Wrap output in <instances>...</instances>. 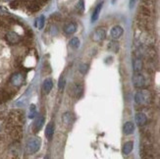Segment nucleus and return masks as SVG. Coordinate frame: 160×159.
Listing matches in <instances>:
<instances>
[{"label":"nucleus","mask_w":160,"mask_h":159,"mask_svg":"<svg viewBox=\"0 0 160 159\" xmlns=\"http://www.w3.org/2000/svg\"><path fill=\"white\" fill-rule=\"evenodd\" d=\"M138 31L140 32L135 34V45L136 46H140V45L154 46L156 39H155V37L152 34V32H143L140 30H138Z\"/></svg>","instance_id":"1"},{"label":"nucleus","mask_w":160,"mask_h":159,"mask_svg":"<svg viewBox=\"0 0 160 159\" xmlns=\"http://www.w3.org/2000/svg\"><path fill=\"white\" fill-rule=\"evenodd\" d=\"M135 101L137 104L141 106H148L152 101L151 93L148 91H147V89H142V91L138 92L135 94Z\"/></svg>","instance_id":"2"},{"label":"nucleus","mask_w":160,"mask_h":159,"mask_svg":"<svg viewBox=\"0 0 160 159\" xmlns=\"http://www.w3.org/2000/svg\"><path fill=\"white\" fill-rule=\"evenodd\" d=\"M41 146V141L39 137H31L30 140H28L26 144L27 152L29 154H34L39 150Z\"/></svg>","instance_id":"3"},{"label":"nucleus","mask_w":160,"mask_h":159,"mask_svg":"<svg viewBox=\"0 0 160 159\" xmlns=\"http://www.w3.org/2000/svg\"><path fill=\"white\" fill-rule=\"evenodd\" d=\"M25 80H26L25 73L19 71V72L14 73L10 77L9 85H11L14 87H20L25 82Z\"/></svg>","instance_id":"4"},{"label":"nucleus","mask_w":160,"mask_h":159,"mask_svg":"<svg viewBox=\"0 0 160 159\" xmlns=\"http://www.w3.org/2000/svg\"><path fill=\"white\" fill-rule=\"evenodd\" d=\"M132 81H133V85L136 88H144L148 86V82H147V78L143 74H142V72L140 73H135L133 78H132Z\"/></svg>","instance_id":"5"},{"label":"nucleus","mask_w":160,"mask_h":159,"mask_svg":"<svg viewBox=\"0 0 160 159\" xmlns=\"http://www.w3.org/2000/svg\"><path fill=\"white\" fill-rule=\"evenodd\" d=\"M4 39L8 44L10 45H17L19 43H21L23 37L20 36L19 33L13 32V31H8L4 36Z\"/></svg>","instance_id":"6"},{"label":"nucleus","mask_w":160,"mask_h":159,"mask_svg":"<svg viewBox=\"0 0 160 159\" xmlns=\"http://www.w3.org/2000/svg\"><path fill=\"white\" fill-rule=\"evenodd\" d=\"M106 37V32L102 27H98L94 31V32L92 33V40L96 41V42H100V41H103Z\"/></svg>","instance_id":"7"},{"label":"nucleus","mask_w":160,"mask_h":159,"mask_svg":"<svg viewBox=\"0 0 160 159\" xmlns=\"http://www.w3.org/2000/svg\"><path fill=\"white\" fill-rule=\"evenodd\" d=\"M44 121H45V118L42 115H39V116L37 117V119H36V121H34L33 125H32V131L34 133H38L41 130V128L43 127Z\"/></svg>","instance_id":"8"},{"label":"nucleus","mask_w":160,"mask_h":159,"mask_svg":"<svg viewBox=\"0 0 160 159\" xmlns=\"http://www.w3.org/2000/svg\"><path fill=\"white\" fill-rule=\"evenodd\" d=\"M77 27H78V26L75 22H69L63 27V32H65V34H67V36H71V34L77 32Z\"/></svg>","instance_id":"9"},{"label":"nucleus","mask_w":160,"mask_h":159,"mask_svg":"<svg viewBox=\"0 0 160 159\" xmlns=\"http://www.w3.org/2000/svg\"><path fill=\"white\" fill-rule=\"evenodd\" d=\"M133 70L135 73H140L143 70V59L138 57L133 59Z\"/></svg>","instance_id":"10"},{"label":"nucleus","mask_w":160,"mask_h":159,"mask_svg":"<svg viewBox=\"0 0 160 159\" xmlns=\"http://www.w3.org/2000/svg\"><path fill=\"white\" fill-rule=\"evenodd\" d=\"M124 33V30L123 27H120V26H115L112 27V30L110 32V34H111V37L113 39H118L120 38Z\"/></svg>","instance_id":"11"},{"label":"nucleus","mask_w":160,"mask_h":159,"mask_svg":"<svg viewBox=\"0 0 160 159\" xmlns=\"http://www.w3.org/2000/svg\"><path fill=\"white\" fill-rule=\"evenodd\" d=\"M72 93L74 95V97L75 98H81L82 97V95L83 93V87L81 84H75L72 87Z\"/></svg>","instance_id":"12"},{"label":"nucleus","mask_w":160,"mask_h":159,"mask_svg":"<svg viewBox=\"0 0 160 159\" xmlns=\"http://www.w3.org/2000/svg\"><path fill=\"white\" fill-rule=\"evenodd\" d=\"M136 122L138 124V127H143L145 124L148 123V117L144 113L142 112H138L136 115Z\"/></svg>","instance_id":"13"},{"label":"nucleus","mask_w":160,"mask_h":159,"mask_svg":"<svg viewBox=\"0 0 160 159\" xmlns=\"http://www.w3.org/2000/svg\"><path fill=\"white\" fill-rule=\"evenodd\" d=\"M53 87V81L52 79L50 78H48L46 79L44 82H43V85H42V89H43V92L48 94L50 92H51V89Z\"/></svg>","instance_id":"14"},{"label":"nucleus","mask_w":160,"mask_h":159,"mask_svg":"<svg viewBox=\"0 0 160 159\" xmlns=\"http://www.w3.org/2000/svg\"><path fill=\"white\" fill-rule=\"evenodd\" d=\"M54 135V124L52 122H50L45 128V136H46V139L48 141H51L52 137Z\"/></svg>","instance_id":"15"},{"label":"nucleus","mask_w":160,"mask_h":159,"mask_svg":"<svg viewBox=\"0 0 160 159\" xmlns=\"http://www.w3.org/2000/svg\"><path fill=\"white\" fill-rule=\"evenodd\" d=\"M134 131H135V125H134V123H132V122L125 123V125L123 127V133L125 135H131V134H133Z\"/></svg>","instance_id":"16"},{"label":"nucleus","mask_w":160,"mask_h":159,"mask_svg":"<svg viewBox=\"0 0 160 159\" xmlns=\"http://www.w3.org/2000/svg\"><path fill=\"white\" fill-rule=\"evenodd\" d=\"M134 148V142H127L123 147V154L128 155L132 152V150Z\"/></svg>","instance_id":"17"},{"label":"nucleus","mask_w":160,"mask_h":159,"mask_svg":"<svg viewBox=\"0 0 160 159\" xmlns=\"http://www.w3.org/2000/svg\"><path fill=\"white\" fill-rule=\"evenodd\" d=\"M62 121H63L65 125H70V124H72L74 121V117L70 112H66V113H64L63 116H62Z\"/></svg>","instance_id":"18"},{"label":"nucleus","mask_w":160,"mask_h":159,"mask_svg":"<svg viewBox=\"0 0 160 159\" xmlns=\"http://www.w3.org/2000/svg\"><path fill=\"white\" fill-rule=\"evenodd\" d=\"M102 5H103V2H100L98 5H97V6L95 7V9H94V11H93V13H92V23L95 22V21H96L97 19H98L100 10H101V8H102Z\"/></svg>","instance_id":"19"},{"label":"nucleus","mask_w":160,"mask_h":159,"mask_svg":"<svg viewBox=\"0 0 160 159\" xmlns=\"http://www.w3.org/2000/svg\"><path fill=\"white\" fill-rule=\"evenodd\" d=\"M108 50L112 51L114 53H117L119 51V43H118V41H116L115 39L110 41L109 44H108Z\"/></svg>","instance_id":"20"},{"label":"nucleus","mask_w":160,"mask_h":159,"mask_svg":"<svg viewBox=\"0 0 160 159\" xmlns=\"http://www.w3.org/2000/svg\"><path fill=\"white\" fill-rule=\"evenodd\" d=\"M69 44L72 48L76 49V48H78L80 46V39L78 37H73L70 41H69Z\"/></svg>","instance_id":"21"},{"label":"nucleus","mask_w":160,"mask_h":159,"mask_svg":"<svg viewBox=\"0 0 160 159\" xmlns=\"http://www.w3.org/2000/svg\"><path fill=\"white\" fill-rule=\"evenodd\" d=\"M76 10L79 13H82L85 10V0H79L77 5H76Z\"/></svg>","instance_id":"22"},{"label":"nucleus","mask_w":160,"mask_h":159,"mask_svg":"<svg viewBox=\"0 0 160 159\" xmlns=\"http://www.w3.org/2000/svg\"><path fill=\"white\" fill-rule=\"evenodd\" d=\"M36 116H37V107L34 104H32L30 107V111H29V118L33 119Z\"/></svg>","instance_id":"23"},{"label":"nucleus","mask_w":160,"mask_h":159,"mask_svg":"<svg viewBox=\"0 0 160 159\" xmlns=\"http://www.w3.org/2000/svg\"><path fill=\"white\" fill-rule=\"evenodd\" d=\"M44 21H45V18L44 16H40L38 20H37V22H36V26L38 27L39 30H41L42 27H44Z\"/></svg>","instance_id":"24"},{"label":"nucleus","mask_w":160,"mask_h":159,"mask_svg":"<svg viewBox=\"0 0 160 159\" xmlns=\"http://www.w3.org/2000/svg\"><path fill=\"white\" fill-rule=\"evenodd\" d=\"M22 5V0H12L10 1V8L12 9H18Z\"/></svg>","instance_id":"25"},{"label":"nucleus","mask_w":160,"mask_h":159,"mask_svg":"<svg viewBox=\"0 0 160 159\" xmlns=\"http://www.w3.org/2000/svg\"><path fill=\"white\" fill-rule=\"evenodd\" d=\"M88 68H89L88 64H86V63L81 64L80 65V72H81V74L86 75L88 73Z\"/></svg>","instance_id":"26"},{"label":"nucleus","mask_w":160,"mask_h":159,"mask_svg":"<svg viewBox=\"0 0 160 159\" xmlns=\"http://www.w3.org/2000/svg\"><path fill=\"white\" fill-rule=\"evenodd\" d=\"M65 86H66V80L64 79V77H61L59 80V82H58V87H59V89H61V91H63Z\"/></svg>","instance_id":"27"},{"label":"nucleus","mask_w":160,"mask_h":159,"mask_svg":"<svg viewBox=\"0 0 160 159\" xmlns=\"http://www.w3.org/2000/svg\"><path fill=\"white\" fill-rule=\"evenodd\" d=\"M2 128H3V118L2 117H0V132H1Z\"/></svg>","instance_id":"28"},{"label":"nucleus","mask_w":160,"mask_h":159,"mask_svg":"<svg viewBox=\"0 0 160 159\" xmlns=\"http://www.w3.org/2000/svg\"><path fill=\"white\" fill-rule=\"evenodd\" d=\"M135 3H136V0H130V7L131 8H133Z\"/></svg>","instance_id":"29"},{"label":"nucleus","mask_w":160,"mask_h":159,"mask_svg":"<svg viewBox=\"0 0 160 159\" xmlns=\"http://www.w3.org/2000/svg\"><path fill=\"white\" fill-rule=\"evenodd\" d=\"M2 1H4V2H10V1H12V0H2Z\"/></svg>","instance_id":"30"}]
</instances>
